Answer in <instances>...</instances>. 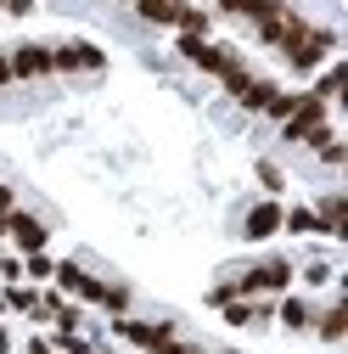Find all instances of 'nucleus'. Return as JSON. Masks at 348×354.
<instances>
[{"mask_svg": "<svg viewBox=\"0 0 348 354\" xmlns=\"http://www.w3.org/2000/svg\"><path fill=\"white\" fill-rule=\"evenodd\" d=\"M287 141H298V147H326V141H331L326 102H320V96H298V107L287 113Z\"/></svg>", "mask_w": 348, "mask_h": 354, "instance_id": "nucleus-1", "label": "nucleus"}, {"mask_svg": "<svg viewBox=\"0 0 348 354\" xmlns=\"http://www.w3.org/2000/svg\"><path fill=\"white\" fill-rule=\"evenodd\" d=\"M331 46H337V39H331V28H309V23H303V28L287 39L281 51H287V62H292V68H315Z\"/></svg>", "mask_w": 348, "mask_h": 354, "instance_id": "nucleus-2", "label": "nucleus"}, {"mask_svg": "<svg viewBox=\"0 0 348 354\" xmlns=\"http://www.w3.org/2000/svg\"><path fill=\"white\" fill-rule=\"evenodd\" d=\"M281 287H292V264H287V259H270V264H258V270H247V276L236 281L242 298H253V292H281Z\"/></svg>", "mask_w": 348, "mask_h": 354, "instance_id": "nucleus-3", "label": "nucleus"}, {"mask_svg": "<svg viewBox=\"0 0 348 354\" xmlns=\"http://www.w3.org/2000/svg\"><path fill=\"white\" fill-rule=\"evenodd\" d=\"M6 236L17 242V253H46V236H51V225H39L34 214H6Z\"/></svg>", "mask_w": 348, "mask_h": 354, "instance_id": "nucleus-4", "label": "nucleus"}, {"mask_svg": "<svg viewBox=\"0 0 348 354\" xmlns=\"http://www.w3.org/2000/svg\"><path fill=\"white\" fill-rule=\"evenodd\" d=\"M113 332H118V337H129V343H141V348H163V343L174 337V326H168V321L146 326V321H124V315L113 321Z\"/></svg>", "mask_w": 348, "mask_h": 354, "instance_id": "nucleus-5", "label": "nucleus"}, {"mask_svg": "<svg viewBox=\"0 0 348 354\" xmlns=\"http://www.w3.org/2000/svg\"><path fill=\"white\" fill-rule=\"evenodd\" d=\"M57 281H62V292H73V298H90V304H102V298H107V281L84 276L79 264H57Z\"/></svg>", "mask_w": 348, "mask_h": 354, "instance_id": "nucleus-6", "label": "nucleus"}, {"mask_svg": "<svg viewBox=\"0 0 348 354\" xmlns=\"http://www.w3.org/2000/svg\"><path fill=\"white\" fill-rule=\"evenodd\" d=\"M51 68H57V57L46 46H23L12 57V79H39V73H51Z\"/></svg>", "mask_w": 348, "mask_h": 354, "instance_id": "nucleus-7", "label": "nucleus"}, {"mask_svg": "<svg viewBox=\"0 0 348 354\" xmlns=\"http://www.w3.org/2000/svg\"><path fill=\"white\" fill-rule=\"evenodd\" d=\"M276 231H281V208H276V203H258V208L247 214V225H242L247 242H264V236H276Z\"/></svg>", "mask_w": 348, "mask_h": 354, "instance_id": "nucleus-8", "label": "nucleus"}, {"mask_svg": "<svg viewBox=\"0 0 348 354\" xmlns=\"http://www.w3.org/2000/svg\"><path fill=\"white\" fill-rule=\"evenodd\" d=\"M51 57H57V68H102V62H107L96 46H62V51H51Z\"/></svg>", "mask_w": 348, "mask_h": 354, "instance_id": "nucleus-9", "label": "nucleus"}, {"mask_svg": "<svg viewBox=\"0 0 348 354\" xmlns=\"http://www.w3.org/2000/svg\"><path fill=\"white\" fill-rule=\"evenodd\" d=\"M180 6H186V0H135V12H141L146 23H174Z\"/></svg>", "mask_w": 348, "mask_h": 354, "instance_id": "nucleus-10", "label": "nucleus"}, {"mask_svg": "<svg viewBox=\"0 0 348 354\" xmlns=\"http://www.w3.org/2000/svg\"><path fill=\"white\" fill-rule=\"evenodd\" d=\"M281 326H292V332H309V326H315V309L303 304V298H287V304H281Z\"/></svg>", "mask_w": 348, "mask_h": 354, "instance_id": "nucleus-11", "label": "nucleus"}, {"mask_svg": "<svg viewBox=\"0 0 348 354\" xmlns=\"http://www.w3.org/2000/svg\"><path fill=\"white\" fill-rule=\"evenodd\" d=\"M281 225L303 236V231H320V214H315V208H292V214H281Z\"/></svg>", "mask_w": 348, "mask_h": 354, "instance_id": "nucleus-12", "label": "nucleus"}, {"mask_svg": "<svg viewBox=\"0 0 348 354\" xmlns=\"http://www.w3.org/2000/svg\"><path fill=\"white\" fill-rule=\"evenodd\" d=\"M342 332H348V309L337 304V309H326V321H320V337H326V343H337Z\"/></svg>", "mask_w": 348, "mask_h": 354, "instance_id": "nucleus-13", "label": "nucleus"}, {"mask_svg": "<svg viewBox=\"0 0 348 354\" xmlns=\"http://www.w3.org/2000/svg\"><path fill=\"white\" fill-rule=\"evenodd\" d=\"M23 276H34V281H51V276H57V264H51L46 253H23Z\"/></svg>", "mask_w": 348, "mask_h": 354, "instance_id": "nucleus-14", "label": "nucleus"}, {"mask_svg": "<svg viewBox=\"0 0 348 354\" xmlns=\"http://www.w3.org/2000/svg\"><path fill=\"white\" fill-rule=\"evenodd\" d=\"M180 34H208V12H197V6H180Z\"/></svg>", "mask_w": 348, "mask_h": 354, "instance_id": "nucleus-15", "label": "nucleus"}, {"mask_svg": "<svg viewBox=\"0 0 348 354\" xmlns=\"http://www.w3.org/2000/svg\"><path fill=\"white\" fill-rule=\"evenodd\" d=\"M320 231H331V236H342V231H348V225H342V203H337V197L320 208Z\"/></svg>", "mask_w": 348, "mask_h": 354, "instance_id": "nucleus-16", "label": "nucleus"}, {"mask_svg": "<svg viewBox=\"0 0 348 354\" xmlns=\"http://www.w3.org/2000/svg\"><path fill=\"white\" fill-rule=\"evenodd\" d=\"M0 304H6V309H23V315H34V304H39V298H34L28 287H12V292L0 298Z\"/></svg>", "mask_w": 348, "mask_h": 354, "instance_id": "nucleus-17", "label": "nucleus"}, {"mask_svg": "<svg viewBox=\"0 0 348 354\" xmlns=\"http://www.w3.org/2000/svg\"><path fill=\"white\" fill-rule=\"evenodd\" d=\"M337 91H342V68H331V73L320 79V91H309V96H320V102H331Z\"/></svg>", "mask_w": 348, "mask_h": 354, "instance_id": "nucleus-18", "label": "nucleus"}, {"mask_svg": "<svg viewBox=\"0 0 348 354\" xmlns=\"http://www.w3.org/2000/svg\"><path fill=\"white\" fill-rule=\"evenodd\" d=\"M258 180H264V192H281V186H287V174H281L276 163H258Z\"/></svg>", "mask_w": 348, "mask_h": 354, "instance_id": "nucleus-19", "label": "nucleus"}, {"mask_svg": "<svg viewBox=\"0 0 348 354\" xmlns=\"http://www.w3.org/2000/svg\"><path fill=\"white\" fill-rule=\"evenodd\" d=\"M23 276V259H6V253H0V281H17Z\"/></svg>", "mask_w": 348, "mask_h": 354, "instance_id": "nucleus-20", "label": "nucleus"}, {"mask_svg": "<svg viewBox=\"0 0 348 354\" xmlns=\"http://www.w3.org/2000/svg\"><path fill=\"white\" fill-rule=\"evenodd\" d=\"M152 354H197V348H191V343H174V337H168V343H163V348H152Z\"/></svg>", "mask_w": 348, "mask_h": 354, "instance_id": "nucleus-21", "label": "nucleus"}, {"mask_svg": "<svg viewBox=\"0 0 348 354\" xmlns=\"http://www.w3.org/2000/svg\"><path fill=\"white\" fill-rule=\"evenodd\" d=\"M6 12H17V17H28V12H34V0H6Z\"/></svg>", "mask_w": 348, "mask_h": 354, "instance_id": "nucleus-22", "label": "nucleus"}, {"mask_svg": "<svg viewBox=\"0 0 348 354\" xmlns=\"http://www.w3.org/2000/svg\"><path fill=\"white\" fill-rule=\"evenodd\" d=\"M28 354H62V348H51V343H28Z\"/></svg>", "mask_w": 348, "mask_h": 354, "instance_id": "nucleus-23", "label": "nucleus"}, {"mask_svg": "<svg viewBox=\"0 0 348 354\" xmlns=\"http://www.w3.org/2000/svg\"><path fill=\"white\" fill-rule=\"evenodd\" d=\"M0 354H12V337H6V326H0Z\"/></svg>", "mask_w": 348, "mask_h": 354, "instance_id": "nucleus-24", "label": "nucleus"}, {"mask_svg": "<svg viewBox=\"0 0 348 354\" xmlns=\"http://www.w3.org/2000/svg\"><path fill=\"white\" fill-rule=\"evenodd\" d=\"M0 84H12V62H0Z\"/></svg>", "mask_w": 348, "mask_h": 354, "instance_id": "nucleus-25", "label": "nucleus"}, {"mask_svg": "<svg viewBox=\"0 0 348 354\" xmlns=\"http://www.w3.org/2000/svg\"><path fill=\"white\" fill-rule=\"evenodd\" d=\"M220 6H225V12H231V0H220Z\"/></svg>", "mask_w": 348, "mask_h": 354, "instance_id": "nucleus-26", "label": "nucleus"}, {"mask_svg": "<svg viewBox=\"0 0 348 354\" xmlns=\"http://www.w3.org/2000/svg\"><path fill=\"white\" fill-rule=\"evenodd\" d=\"M225 354H236V348H225Z\"/></svg>", "mask_w": 348, "mask_h": 354, "instance_id": "nucleus-27", "label": "nucleus"}, {"mask_svg": "<svg viewBox=\"0 0 348 354\" xmlns=\"http://www.w3.org/2000/svg\"><path fill=\"white\" fill-rule=\"evenodd\" d=\"M0 6H6V0H0Z\"/></svg>", "mask_w": 348, "mask_h": 354, "instance_id": "nucleus-28", "label": "nucleus"}]
</instances>
